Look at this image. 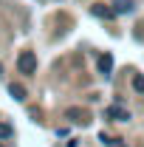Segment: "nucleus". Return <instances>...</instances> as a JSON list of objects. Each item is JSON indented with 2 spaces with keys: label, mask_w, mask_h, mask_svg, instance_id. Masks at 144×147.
I'll return each mask as SVG.
<instances>
[{
  "label": "nucleus",
  "mask_w": 144,
  "mask_h": 147,
  "mask_svg": "<svg viewBox=\"0 0 144 147\" xmlns=\"http://www.w3.org/2000/svg\"><path fill=\"white\" fill-rule=\"evenodd\" d=\"M9 93H11L17 102H23V99H26V91H23V85H17V82H11V85H9Z\"/></svg>",
  "instance_id": "6"
},
{
  "label": "nucleus",
  "mask_w": 144,
  "mask_h": 147,
  "mask_svg": "<svg viewBox=\"0 0 144 147\" xmlns=\"http://www.w3.org/2000/svg\"><path fill=\"white\" fill-rule=\"evenodd\" d=\"M17 68H20L23 74H34V71H37V57H34V51H26V54H20Z\"/></svg>",
  "instance_id": "1"
},
{
  "label": "nucleus",
  "mask_w": 144,
  "mask_h": 147,
  "mask_svg": "<svg viewBox=\"0 0 144 147\" xmlns=\"http://www.w3.org/2000/svg\"><path fill=\"white\" fill-rule=\"evenodd\" d=\"M113 11H119V14L133 11V0H113Z\"/></svg>",
  "instance_id": "5"
},
{
  "label": "nucleus",
  "mask_w": 144,
  "mask_h": 147,
  "mask_svg": "<svg viewBox=\"0 0 144 147\" xmlns=\"http://www.w3.org/2000/svg\"><path fill=\"white\" fill-rule=\"evenodd\" d=\"M133 88H136V91H141V93H144V76H141V74H139V76L133 79Z\"/></svg>",
  "instance_id": "8"
},
{
  "label": "nucleus",
  "mask_w": 144,
  "mask_h": 147,
  "mask_svg": "<svg viewBox=\"0 0 144 147\" xmlns=\"http://www.w3.org/2000/svg\"><path fill=\"white\" fill-rule=\"evenodd\" d=\"M108 119H113V122H127L130 113H127L122 105H113V108H108Z\"/></svg>",
  "instance_id": "3"
},
{
  "label": "nucleus",
  "mask_w": 144,
  "mask_h": 147,
  "mask_svg": "<svg viewBox=\"0 0 144 147\" xmlns=\"http://www.w3.org/2000/svg\"><path fill=\"white\" fill-rule=\"evenodd\" d=\"M0 74H3V65H0Z\"/></svg>",
  "instance_id": "10"
},
{
  "label": "nucleus",
  "mask_w": 144,
  "mask_h": 147,
  "mask_svg": "<svg viewBox=\"0 0 144 147\" xmlns=\"http://www.w3.org/2000/svg\"><path fill=\"white\" fill-rule=\"evenodd\" d=\"M90 14H93V17H99V20H110L116 11H113L110 6H105V3H93V6H90Z\"/></svg>",
  "instance_id": "2"
},
{
  "label": "nucleus",
  "mask_w": 144,
  "mask_h": 147,
  "mask_svg": "<svg viewBox=\"0 0 144 147\" xmlns=\"http://www.w3.org/2000/svg\"><path fill=\"white\" fill-rule=\"evenodd\" d=\"M68 116H73V122H79V125H85V122H88V119H85V113H82V110H71V113H68Z\"/></svg>",
  "instance_id": "7"
},
{
  "label": "nucleus",
  "mask_w": 144,
  "mask_h": 147,
  "mask_svg": "<svg viewBox=\"0 0 144 147\" xmlns=\"http://www.w3.org/2000/svg\"><path fill=\"white\" fill-rule=\"evenodd\" d=\"M6 133H9V130H6V127H0V136H6Z\"/></svg>",
  "instance_id": "9"
},
{
  "label": "nucleus",
  "mask_w": 144,
  "mask_h": 147,
  "mask_svg": "<svg viewBox=\"0 0 144 147\" xmlns=\"http://www.w3.org/2000/svg\"><path fill=\"white\" fill-rule=\"evenodd\" d=\"M96 68H99V74L108 76V74L113 71V57H110V54H102L99 59H96Z\"/></svg>",
  "instance_id": "4"
}]
</instances>
